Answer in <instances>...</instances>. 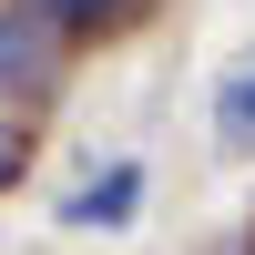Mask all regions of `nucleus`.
<instances>
[{
	"label": "nucleus",
	"mask_w": 255,
	"mask_h": 255,
	"mask_svg": "<svg viewBox=\"0 0 255 255\" xmlns=\"http://www.w3.org/2000/svg\"><path fill=\"white\" fill-rule=\"evenodd\" d=\"M20 163H31V133H20L10 113H0V184H20Z\"/></svg>",
	"instance_id": "39448f33"
},
{
	"label": "nucleus",
	"mask_w": 255,
	"mask_h": 255,
	"mask_svg": "<svg viewBox=\"0 0 255 255\" xmlns=\"http://www.w3.org/2000/svg\"><path fill=\"white\" fill-rule=\"evenodd\" d=\"M225 133H235V143H255V72L225 92Z\"/></svg>",
	"instance_id": "20e7f679"
},
{
	"label": "nucleus",
	"mask_w": 255,
	"mask_h": 255,
	"mask_svg": "<svg viewBox=\"0 0 255 255\" xmlns=\"http://www.w3.org/2000/svg\"><path fill=\"white\" fill-rule=\"evenodd\" d=\"M51 31H61V20H0V102H10V92H51V82H61V61H51Z\"/></svg>",
	"instance_id": "f257e3e1"
},
{
	"label": "nucleus",
	"mask_w": 255,
	"mask_h": 255,
	"mask_svg": "<svg viewBox=\"0 0 255 255\" xmlns=\"http://www.w3.org/2000/svg\"><path fill=\"white\" fill-rule=\"evenodd\" d=\"M133 194H143V174H133V163H113V174H102V184H82L61 215H72V225H123V215H133Z\"/></svg>",
	"instance_id": "f03ea898"
},
{
	"label": "nucleus",
	"mask_w": 255,
	"mask_h": 255,
	"mask_svg": "<svg viewBox=\"0 0 255 255\" xmlns=\"http://www.w3.org/2000/svg\"><path fill=\"white\" fill-rule=\"evenodd\" d=\"M31 10H41V20H61V31H123L143 0H31Z\"/></svg>",
	"instance_id": "7ed1b4c3"
}]
</instances>
